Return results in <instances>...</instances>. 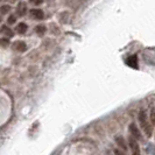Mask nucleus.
I'll use <instances>...</instances> for the list:
<instances>
[{"label": "nucleus", "instance_id": "f257e3e1", "mask_svg": "<svg viewBox=\"0 0 155 155\" xmlns=\"http://www.w3.org/2000/svg\"><path fill=\"white\" fill-rule=\"evenodd\" d=\"M138 119H139L140 126H141V128L143 130V132L146 133V135H147L148 138H150V137H152V133H153V128H152V125L149 124L147 112H146L145 110H141L139 112Z\"/></svg>", "mask_w": 155, "mask_h": 155}, {"label": "nucleus", "instance_id": "f03ea898", "mask_svg": "<svg viewBox=\"0 0 155 155\" xmlns=\"http://www.w3.org/2000/svg\"><path fill=\"white\" fill-rule=\"evenodd\" d=\"M128 146H130V149H131L132 155H141L139 143H138V141L134 139L132 135L128 137Z\"/></svg>", "mask_w": 155, "mask_h": 155}, {"label": "nucleus", "instance_id": "7ed1b4c3", "mask_svg": "<svg viewBox=\"0 0 155 155\" xmlns=\"http://www.w3.org/2000/svg\"><path fill=\"white\" fill-rule=\"evenodd\" d=\"M130 132L132 134V137L135 140H139V141H142L143 138H142V134L140 132V130L138 128V126L135 124H131L130 125Z\"/></svg>", "mask_w": 155, "mask_h": 155}, {"label": "nucleus", "instance_id": "20e7f679", "mask_svg": "<svg viewBox=\"0 0 155 155\" xmlns=\"http://www.w3.org/2000/svg\"><path fill=\"white\" fill-rule=\"evenodd\" d=\"M29 14H31V19H34V20H42V19H45V13L41 9H39V8L31 9V12H29Z\"/></svg>", "mask_w": 155, "mask_h": 155}, {"label": "nucleus", "instance_id": "39448f33", "mask_svg": "<svg viewBox=\"0 0 155 155\" xmlns=\"http://www.w3.org/2000/svg\"><path fill=\"white\" fill-rule=\"evenodd\" d=\"M26 13H27V6H26V4L23 1L19 2L18 4V7H16V14L19 16H23Z\"/></svg>", "mask_w": 155, "mask_h": 155}, {"label": "nucleus", "instance_id": "423d86ee", "mask_svg": "<svg viewBox=\"0 0 155 155\" xmlns=\"http://www.w3.org/2000/svg\"><path fill=\"white\" fill-rule=\"evenodd\" d=\"M126 63H127L128 67H132L134 69H138V57H137V55H133L131 57H128Z\"/></svg>", "mask_w": 155, "mask_h": 155}, {"label": "nucleus", "instance_id": "0eeeda50", "mask_svg": "<svg viewBox=\"0 0 155 155\" xmlns=\"http://www.w3.org/2000/svg\"><path fill=\"white\" fill-rule=\"evenodd\" d=\"M1 34L4 36H6V39H11L13 36V31L7 26H1Z\"/></svg>", "mask_w": 155, "mask_h": 155}, {"label": "nucleus", "instance_id": "6e6552de", "mask_svg": "<svg viewBox=\"0 0 155 155\" xmlns=\"http://www.w3.org/2000/svg\"><path fill=\"white\" fill-rule=\"evenodd\" d=\"M13 46H14V49L18 50V51H25L26 49H27V46H26V43L22 42V41H16L13 43Z\"/></svg>", "mask_w": 155, "mask_h": 155}, {"label": "nucleus", "instance_id": "1a4fd4ad", "mask_svg": "<svg viewBox=\"0 0 155 155\" xmlns=\"http://www.w3.org/2000/svg\"><path fill=\"white\" fill-rule=\"evenodd\" d=\"M116 142H117V145L123 149V152L127 149V145H126V142H125V140L123 137H118V138H116Z\"/></svg>", "mask_w": 155, "mask_h": 155}, {"label": "nucleus", "instance_id": "9d476101", "mask_svg": "<svg viewBox=\"0 0 155 155\" xmlns=\"http://www.w3.org/2000/svg\"><path fill=\"white\" fill-rule=\"evenodd\" d=\"M27 28H28V26H27L26 23L20 22L16 26V33H19V34H25V33L27 31Z\"/></svg>", "mask_w": 155, "mask_h": 155}, {"label": "nucleus", "instance_id": "9b49d317", "mask_svg": "<svg viewBox=\"0 0 155 155\" xmlns=\"http://www.w3.org/2000/svg\"><path fill=\"white\" fill-rule=\"evenodd\" d=\"M35 33L42 36V35L46 33V27H45V26H42V25H40V26H36V28H35Z\"/></svg>", "mask_w": 155, "mask_h": 155}, {"label": "nucleus", "instance_id": "f8f14e48", "mask_svg": "<svg viewBox=\"0 0 155 155\" xmlns=\"http://www.w3.org/2000/svg\"><path fill=\"white\" fill-rule=\"evenodd\" d=\"M9 9H11V7H9V6H7V5H4V6L1 7V14H6L7 12H9Z\"/></svg>", "mask_w": 155, "mask_h": 155}, {"label": "nucleus", "instance_id": "ddd939ff", "mask_svg": "<svg viewBox=\"0 0 155 155\" xmlns=\"http://www.w3.org/2000/svg\"><path fill=\"white\" fill-rule=\"evenodd\" d=\"M16 21V18H15V15H11L9 18L7 19V22H8V25H13V23L15 22Z\"/></svg>", "mask_w": 155, "mask_h": 155}, {"label": "nucleus", "instance_id": "4468645a", "mask_svg": "<svg viewBox=\"0 0 155 155\" xmlns=\"http://www.w3.org/2000/svg\"><path fill=\"white\" fill-rule=\"evenodd\" d=\"M149 120H150L152 125H155V111H152V112H150V117H149Z\"/></svg>", "mask_w": 155, "mask_h": 155}, {"label": "nucleus", "instance_id": "2eb2a0df", "mask_svg": "<svg viewBox=\"0 0 155 155\" xmlns=\"http://www.w3.org/2000/svg\"><path fill=\"white\" fill-rule=\"evenodd\" d=\"M1 45H2V47H4V48H6V47L9 45V41H8V39H1Z\"/></svg>", "mask_w": 155, "mask_h": 155}, {"label": "nucleus", "instance_id": "dca6fc26", "mask_svg": "<svg viewBox=\"0 0 155 155\" xmlns=\"http://www.w3.org/2000/svg\"><path fill=\"white\" fill-rule=\"evenodd\" d=\"M114 155H126V154H125L123 150H120V149H116L114 150Z\"/></svg>", "mask_w": 155, "mask_h": 155}]
</instances>
